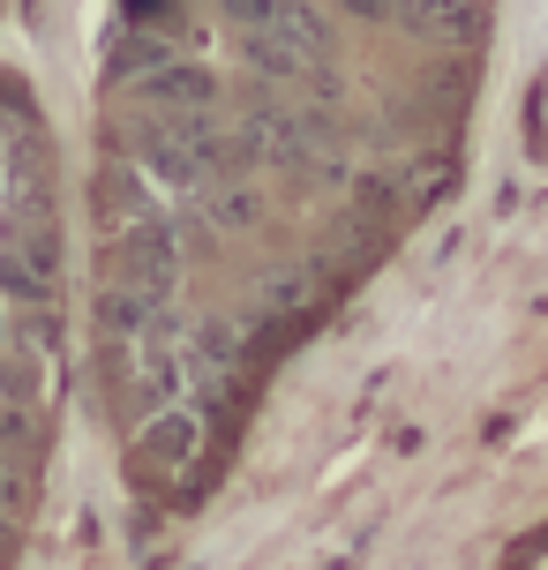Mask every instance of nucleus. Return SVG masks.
Segmentation results:
<instances>
[{"label":"nucleus","mask_w":548,"mask_h":570,"mask_svg":"<svg viewBox=\"0 0 548 570\" xmlns=\"http://www.w3.org/2000/svg\"><path fill=\"white\" fill-rule=\"evenodd\" d=\"M60 263L46 136L23 98H0V570L23 548L30 488L60 399Z\"/></svg>","instance_id":"obj_1"}]
</instances>
